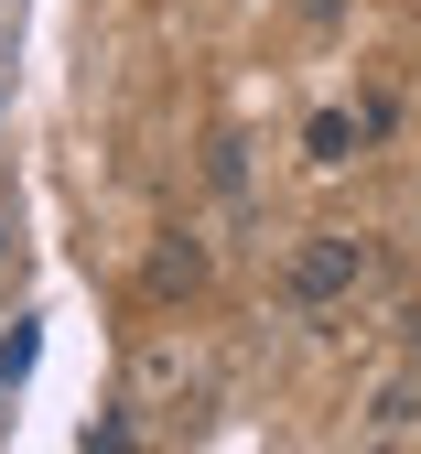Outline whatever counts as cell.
<instances>
[{
	"label": "cell",
	"instance_id": "obj_1",
	"mask_svg": "<svg viewBox=\"0 0 421 454\" xmlns=\"http://www.w3.org/2000/svg\"><path fill=\"white\" fill-rule=\"evenodd\" d=\"M356 281H368V249H356L346 239V227H324V239H303V249H292V303H346L356 293Z\"/></svg>",
	"mask_w": 421,
	"mask_h": 454
},
{
	"label": "cell",
	"instance_id": "obj_2",
	"mask_svg": "<svg viewBox=\"0 0 421 454\" xmlns=\"http://www.w3.org/2000/svg\"><path fill=\"white\" fill-rule=\"evenodd\" d=\"M303 152H314V162H346V152H356V120H346V108H324V120L303 130Z\"/></svg>",
	"mask_w": 421,
	"mask_h": 454
}]
</instances>
